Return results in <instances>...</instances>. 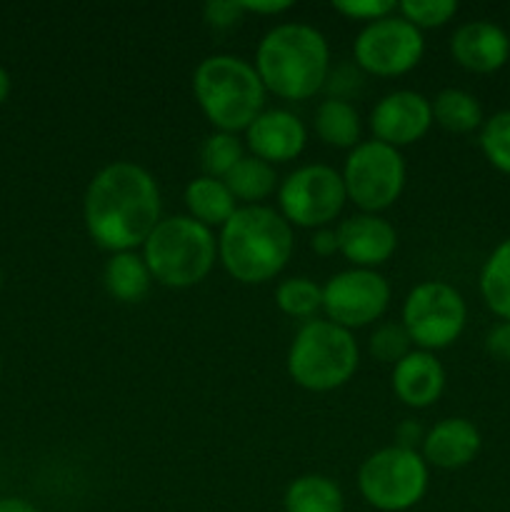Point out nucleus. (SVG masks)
<instances>
[{
	"mask_svg": "<svg viewBox=\"0 0 510 512\" xmlns=\"http://www.w3.org/2000/svg\"><path fill=\"white\" fill-rule=\"evenodd\" d=\"M160 223V193L153 175L135 163L100 170L85 193V225L100 248L130 253Z\"/></svg>",
	"mask_w": 510,
	"mask_h": 512,
	"instance_id": "1",
	"label": "nucleus"
},
{
	"mask_svg": "<svg viewBox=\"0 0 510 512\" xmlns=\"http://www.w3.org/2000/svg\"><path fill=\"white\" fill-rule=\"evenodd\" d=\"M330 50L323 33L303 23L270 30L258 45L255 70L268 90L285 100H305L328 78Z\"/></svg>",
	"mask_w": 510,
	"mask_h": 512,
	"instance_id": "2",
	"label": "nucleus"
},
{
	"mask_svg": "<svg viewBox=\"0 0 510 512\" xmlns=\"http://www.w3.org/2000/svg\"><path fill=\"white\" fill-rule=\"evenodd\" d=\"M220 260L240 283L275 278L293 255V230L275 210L245 205L233 213L220 233Z\"/></svg>",
	"mask_w": 510,
	"mask_h": 512,
	"instance_id": "3",
	"label": "nucleus"
},
{
	"mask_svg": "<svg viewBox=\"0 0 510 512\" xmlns=\"http://www.w3.org/2000/svg\"><path fill=\"white\" fill-rule=\"evenodd\" d=\"M193 90L200 108L220 133L248 130L265 103L258 70L235 55H210L195 68Z\"/></svg>",
	"mask_w": 510,
	"mask_h": 512,
	"instance_id": "4",
	"label": "nucleus"
},
{
	"mask_svg": "<svg viewBox=\"0 0 510 512\" xmlns=\"http://www.w3.org/2000/svg\"><path fill=\"white\" fill-rule=\"evenodd\" d=\"M145 265L158 283L190 288L210 273L215 263V238L193 218L160 220L145 240Z\"/></svg>",
	"mask_w": 510,
	"mask_h": 512,
	"instance_id": "5",
	"label": "nucleus"
},
{
	"mask_svg": "<svg viewBox=\"0 0 510 512\" xmlns=\"http://www.w3.org/2000/svg\"><path fill=\"white\" fill-rule=\"evenodd\" d=\"M358 368V345L350 330L330 320H310L295 335L288 373L300 388L325 393L348 383Z\"/></svg>",
	"mask_w": 510,
	"mask_h": 512,
	"instance_id": "6",
	"label": "nucleus"
},
{
	"mask_svg": "<svg viewBox=\"0 0 510 512\" xmlns=\"http://www.w3.org/2000/svg\"><path fill=\"white\" fill-rule=\"evenodd\" d=\"M358 485L373 508L400 512L413 508L425 495L428 468L415 450L393 445L378 450L360 465Z\"/></svg>",
	"mask_w": 510,
	"mask_h": 512,
	"instance_id": "7",
	"label": "nucleus"
},
{
	"mask_svg": "<svg viewBox=\"0 0 510 512\" xmlns=\"http://www.w3.org/2000/svg\"><path fill=\"white\" fill-rule=\"evenodd\" d=\"M345 193L365 213L390 208L405 185V163L398 148L380 140L358 143L345 163Z\"/></svg>",
	"mask_w": 510,
	"mask_h": 512,
	"instance_id": "8",
	"label": "nucleus"
},
{
	"mask_svg": "<svg viewBox=\"0 0 510 512\" xmlns=\"http://www.w3.org/2000/svg\"><path fill=\"white\" fill-rule=\"evenodd\" d=\"M468 308L463 295L445 283H420L403 305V328L410 340L428 350L448 348L463 333Z\"/></svg>",
	"mask_w": 510,
	"mask_h": 512,
	"instance_id": "9",
	"label": "nucleus"
},
{
	"mask_svg": "<svg viewBox=\"0 0 510 512\" xmlns=\"http://www.w3.org/2000/svg\"><path fill=\"white\" fill-rule=\"evenodd\" d=\"M280 210L288 223L300 228H323L343 210L345 193L343 175L328 165H305L288 175L280 185Z\"/></svg>",
	"mask_w": 510,
	"mask_h": 512,
	"instance_id": "10",
	"label": "nucleus"
},
{
	"mask_svg": "<svg viewBox=\"0 0 510 512\" xmlns=\"http://www.w3.org/2000/svg\"><path fill=\"white\" fill-rule=\"evenodd\" d=\"M423 48V33L413 23H408L403 15H388L360 30L353 53L360 68L388 78L415 68Z\"/></svg>",
	"mask_w": 510,
	"mask_h": 512,
	"instance_id": "11",
	"label": "nucleus"
},
{
	"mask_svg": "<svg viewBox=\"0 0 510 512\" xmlns=\"http://www.w3.org/2000/svg\"><path fill=\"white\" fill-rule=\"evenodd\" d=\"M390 285L373 270L355 268L338 273L323 288V308L340 328H363L385 313Z\"/></svg>",
	"mask_w": 510,
	"mask_h": 512,
	"instance_id": "12",
	"label": "nucleus"
},
{
	"mask_svg": "<svg viewBox=\"0 0 510 512\" xmlns=\"http://www.w3.org/2000/svg\"><path fill=\"white\" fill-rule=\"evenodd\" d=\"M433 123V105L413 90H398L380 100L370 115L375 138L385 145H410L423 138Z\"/></svg>",
	"mask_w": 510,
	"mask_h": 512,
	"instance_id": "13",
	"label": "nucleus"
},
{
	"mask_svg": "<svg viewBox=\"0 0 510 512\" xmlns=\"http://www.w3.org/2000/svg\"><path fill=\"white\" fill-rule=\"evenodd\" d=\"M338 233V250L350 260L368 270L370 265H380L398 248V233L388 220L378 215H353L343 220Z\"/></svg>",
	"mask_w": 510,
	"mask_h": 512,
	"instance_id": "14",
	"label": "nucleus"
},
{
	"mask_svg": "<svg viewBox=\"0 0 510 512\" xmlns=\"http://www.w3.org/2000/svg\"><path fill=\"white\" fill-rule=\"evenodd\" d=\"M305 125L288 110H265L248 125V148L265 163H288L305 148Z\"/></svg>",
	"mask_w": 510,
	"mask_h": 512,
	"instance_id": "15",
	"label": "nucleus"
},
{
	"mask_svg": "<svg viewBox=\"0 0 510 512\" xmlns=\"http://www.w3.org/2000/svg\"><path fill=\"white\" fill-rule=\"evenodd\" d=\"M453 58L473 73H495L510 58V38L490 20H473L460 25L450 40Z\"/></svg>",
	"mask_w": 510,
	"mask_h": 512,
	"instance_id": "16",
	"label": "nucleus"
},
{
	"mask_svg": "<svg viewBox=\"0 0 510 512\" xmlns=\"http://www.w3.org/2000/svg\"><path fill=\"white\" fill-rule=\"evenodd\" d=\"M445 388V370L435 355L425 350L405 355L393 370V390L410 408H428Z\"/></svg>",
	"mask_w": 510,
	"mask_h": 512,
	"instance_id": "17",
	"label": "nucleus"
},
{
	"mask_svg": "<svg viewBox=\"0 0 510 512\" xmlns=\"http://www.w3.org/2000/svg\"><path fill=\"white\" fill-rule=\"evenodd\" d=\"M425 460L435 468L455 470L468 465L480 450V433L470 420L448 418L435 425L423 440Z\"/></svg>",
	"mask_w": 510,
	"mask_h": 512,
	"instance_id": "18",
	"label": "nucleus"
},
{
	"mask_svg": "<svg viewBox=\"0 0 510 512\" xmlns=\"http://www.w3.org/2000/svg\"><path fill=\"white\" fill-rule=\"evenodd\" d=\"M185 203H188L190 213H193V220L203 223L205 228L210 225H225L235 208V195L230 193L228 185L218 178H210V175H203V178L193 180V183L185 188Z\"/></svg>",
	"mask_w": 510,
	"mask_h": 512,
	"instance_id": "19",
	"label": "nucleus"
},
{
	"mask_svg": "<svg viewBox=\"0 0 510 512\" xmlns=\"http://www.w3.org/2000/svg\"><path fill=\"white\" fill-rule=\"evenodd\" d=\"M148 265L135 253H115L105 265V288L123 303H138L150 290Z\"/></svg>",
	"mask_w": 510,
	"mask_h": 512,
	"instance_id": "20",
	"label": "nucleus"
},
{
	"mask_svg": "<svg viewBox=\"0 0 510 512\" xmlns=\"http://www.w3.org/2000/svg\"><path fill=\"white\" fill-rule=\"evenodd\" d=\"M288 512H343V493L325 475H303L285 493Z\"/></svg>",
	"mask_w": 510,
	"mask_h": 512,
	"instance_id": "21",
	"label": "nucleus"
},
{
	"mask_svg": "<svg viewBox=\"0 0 510 512\" xmlns=\"http://www.w3.org/2000/svg\"><path fill=\"white\" fill-rule=\"evenodd\" d=\"M480 293L498 318L510 323V238L503 240L485 260L480 273Z\"/></svg>",
	"mask_w": 510,
	"mask_h": 512,
	"instance_id": "22",
	"label": "nucleus"
},
{
	"mask_svg": "<svg viewBox=\"0 0 510 512\" xmlns=\"http://www.w3.org/2000/svg\"><path fill=\"white\" fill-rule=\"evenodd\" d=\"M315 130L320 140L335 148H353L360 138V118L348 100L328 98L320 103L315 115Z\"/></svg>",
	"mask_w": 510,
	"mask_h": 512,
	"instance_id": "23",
	"label": "nucleus"
},
{
	"mask_svg": "<svg viewBox=\"0 0 510 512\" xmlns=\"http://www.w3.org/2000/svg\"><path fill=\"white\" fill-rule=\"evenodd\" d=\"M433 105V120L450 133H470L483 125V110L470 93L458 88H448L438 93Z\"/></svg>",
	"mask_w": 510,
	"mask_h": 512,
	"instance_id": "24",
	"label": "nucleus"
},
{
	"mask_svg": "<svg viewBox=\"0 0 510 512\" xmlns=\"http://www.w3.org/2000/svg\"><path fill=\"white\" fill-rule=\"evenodd\" d=\"M275 180L278 178H275L273 165L255 155H243V160L225 175L223 183L228 185L235 198L253 203V200H263L273 193Z\"/></svg>",
	"mask_w": 510,
	"mask_h": 512,
	"instance_id": "25",
	"label": "nucleus"
},
{
	"mask_svg": "<svg viewBox=\"0 0 510 512\" xmlns=\"http://www.w3.org/2000/svg\"><path fill=\"white\" fill-rule=\"evenodd\" d=\"M275 303L290 318H310L318 308H323V290L308 278H290L278 285Z\"/></svg>",
	"mask_w": 510,
	"mask_h": 512,
	"instance_id": "26",
	"label": "nucleus"
},
{
	"mask_svg": "<svg viewBox=\"0 0 510 512\" xmlns=\"http://www.w3.org/2000/svg\"><path fill=\"white\" fill-rule=\"evenodd\" d=\"M200 160L210 178L223 180L243 160V145L233 133H213L200 150Z\"/></svg>",
	"mask_w": 510,
	"mask_h": 512,
	"instance_id": "27",
	"label": "nucleus"
},
{
	"mask_svg": "<svg viewBox=\"0 0 510 512\" xmlns=\"http://www.w3.org/2000/svg\"><path fill=\"white\" fill-rule=\"evenodd\" d=\"M480 148L493 168L510 175V110L490 115L480 130Z\"/></svg>",
	"mask_w": 510,
	"mask_h": 512,
	"instance_id": "28",
	"label": "nucleus"
},
{
	"mask_svg": "<svg viewBox=\"0 0 510 512\" xmlns=\"http://www.w3.org/2000/svg\"><path fill=\"white\" fill-rule=\"evenodd\" d=\"M398 10L408 23L420 30L448 23L458 13V3L455 0H405V3H398Z\"/></svg>",
	"mask_w": 510,
	"mask_h": 512,
	"instance_id": "29",
	"label": "nucleus"
},
{
	"mask_svg": "<svg viewBox=\"0 0 510 512\" xmlns=\"http://www.w3.org/2000/svg\"><path fill=\"white\" fill-rule=\"evenodd\" d=\"M410 335L403 325H380L370 338V353L383 363H400L410 353Z\"/></svg>",
	"mask_w": 510,
	"mask_h": 512,
	"instance_id": "30",
	"label": "nucleus"
},
{
	"mask_svg": "<svg viewBox=\"0 0 510 512\" xmlns=\"http://www.w3.org/2000/svg\"><path fill=\"white\" fill-rule=\"evenodd\" d=\"M333 8L338 13L348 15V18L355 20H380V18H388L398 10V3L393 0H335Z\"/></svg>",
	"mask_w": 510,
	"mask_h": 512,
	"instance_id": "31",
	"label": "nucleus"
},
{
	"mask_svg": "<svg viewBox=\"0 0 510 512\" xmlns=\"http://www.w3.org/2000/svg\"><path fill=\"white\" fill-rule=\"evenodd\" d=\"M240 13H243L240 0L238 3H233V0H213V3L205 5V18H208V23L218 25V28L233 25L240 18Z\"/></svg>",
	"mask_w": 510,
	"mask_h": 512,
	"instance_id": "32",
	"label": "nucleus"
},
{
	"mask_svg": "<svg viewBox=\"0 0 510 512\" xmlns=\"http://www.w3.org/2000/svg\"><path fill=\"white\" fill-rule=\"evenodd\" d=\"M488 353L498 360H510V323H498L493 330L488 333Z\"/></svg>",
	"mask_w": 510,
	"mask_h": 512,
	"instance_id": "33",
	"label": "nucleus"
},
{
	"mask_svg": "<svg viewBox=\"0 0 510 512\" xmlns=\"http://www.w3.org/2000/svg\"><path fill=\"white\" fill-rule=\"evenodd\" d=\"M240 8L248 10V13H270L278 15L283 10L293 8L290 0H240Z\"/></svg>",
	"mask_w": 510,
	"mask_h": 512,
	"instance_id": "34",
	"label": "nucleus"
},
{
	"mask_svg": "<svg viewBox=\"0 0 510 512\" xmlns=\"http://www.w3.org/2000/svg\"><path fill=\"white\" fill-rule=\"evenodd\" d=\"M310 248H313L318 255H333L335 250H338V233H335V230L320 228L318 233H315Z\"/></svg>",
	"mask_w": 510,
	"mask_h": 512,
	"instance_id": "35",
	"label": "nucleus"
},
{
	"mask_svg": "<svg viewBox=\"0 0 510 512\" xmlns=\"http://www.w3.org/2000/svg\"><path fill=\"white\" fill-rule=\"evenodd\" d=\"M0 512H40V510H35L33 505H28L25 500L8 498V500H0Z\"/></svg>",
	"mask_w": 510,
	"mask_h": 512,
	"instance_id": "36",
	"label": "nucleus"
},
{
	"mask_svg": "<svg viewBox=\"0 0 510 512\" xmlns=\"http://www.w3.org/2000/svg\"><path fill=\"white\" fill-rule=\"evenodd\" d=\"M10 93V75L5 73V68H0V105H3V100L8 98Z\"/></svg>",
	"mask_w": 510,
	"mask_h": 512,
	"instance_id": "37",
	"label": "nucleus"
}]
</instances>
